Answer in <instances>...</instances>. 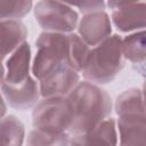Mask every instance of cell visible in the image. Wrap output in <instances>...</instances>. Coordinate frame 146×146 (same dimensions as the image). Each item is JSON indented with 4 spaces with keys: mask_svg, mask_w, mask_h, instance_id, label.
I'll return each instance as SVG.
<instances>
[{
    "mask_svg": "<svg viewBox=\"0 0 146 146\" xmlns=\"http://www.w3.org/2000/svg\"><path fill=\"white\" fill-rule=\"evenodd\" d=\"M32 122L35 129L68 133L71 113L67 98L49 97L40 100L34 106Z\"/></svg>",
    "mask_w": 146,
    "mask_h": 146,
    "instance_id": "obj_6",
    "label": "cell"
},
{
    "mask_svg": "<svg viewBox=\"0 0 146 146\" xmlns=\"http://www.w3.org/2000/svg\"><path fill=\"white\" fill-rule=\"evenodd\" d=\"M1 146H22L25 130L23 123L14 115L1 120Z\"/></svg>",
    "mask_w": 146,
    "mask_h": 146,
    "instance_id": "obj_15",
    "label": "cell"
},
{
    "mask_svg": "<svg viewBox=\"0 0 146 146\" xmlns=\"http://www.w3.org/2000/svg\"><path fill=\"white\" fill-rule=\"evenodd\" d=\"M27 36L25 25L18 19H1L0 24V40H1V58L11 55L18 47H21Z\"/></svg>",
    "mask_w": 146,
    "mask_h": 146,
    "instance_id": "obj_13",
    "label": "cell"
},
{
    "mask_svg": "<svg viewBox=\"0 0 146 146\" xmlns=\"http://www.w3.org/2000/svg\"><path fill=\"white\" fill-rule=\"evenodd\" d=\"M119 146H146V105L139 89L122 92L115 103Z\"/></svg>",
    "mask_w": 146,
    "mask_h": 146,
    "instance_id": "obj_3",
    "label": "cell"
},
{
    "mask_svg": "<svg viewBox=\"0 0 146 146\" xmlns=\"http://www.w3.org/2000/svg\"><path fill=\"white\" fill-rule=\"evenodd\" d=\"M30 59H31L30 44L27 42H24L8 57L7 62L2 64L1 83L17 86L29 80L31 78L29 73Z\"/></svg>",
    "mask_w": 146,
    "mask_h": 146,
    "instance_id": "obj_10",
    "label": "cell"
},
{
    "mask_svg": "<svg viewBox=\"0 0 146 146\" xmlns=\"http://www.w3.org/2000/svg\"><path fill=\"white\" fill-rule=\"evenodd\" d=\"M79 72L66 66L55 71L41 81H39L40 94L43 98L66 97L80 83Z\"/></svg>",
    "mask_w": 146,
    "mask_h": 146,
    "instance_id": "obj_8",
    "label": "cell"
},
{
    "mask_svg": "<svg viewBox=\"0 0 146 146\" xmlns=\"http://www.w3.org/2000/svg\"><path fill=\"white\" fill-rule=\"evenodd\" d=\"M117 133L115 121L110 117L89 132L73 136L70 146H116Z\"/></svg>",
    "mask_w": 146,
    "mask_h": 146,
    "instance_id": "obj_12",
    "label": "cell"
},
{
    "mask_svg": "<svg viewBox=\"0 0 146 146\" xmlns=\"http://www.w3.org/2000/svg\"><path fill=\"white\" fill-rule=\"evenodd\" d=\"M141 94H143L144 103H145V105H146V81H145V83H144V87H143V91H141Z\"/></svg>",
    "mask_w": 146,
    "mask_h": 146,
    "instance_id": "obj_19",
    "label": "cell"
},
{
    "mask_svg": "<svg viewBox=\"0 0 146 146\" xmlns=\"http://www.w3.org/2000/svg\"><path fill=\"white\" fill-rule=\"evenodd\" d=\"M76 6L78 8H80V10L84 14H89V13H94V11H102L105 8V3L102 1H89V2H82V3H76L73 5Z\"/></svg>",
    "mask_w": 146,
    "mask_h": 146,
    "instance_id": "obj_18",
    "label": "cell"
},
{
    "mask_svg": "<svg viewBox=\"0 0 146 146\" xmlns=\"http://www.w3.org/2000/svg\"><path fill=\"white\" fill-rule=\"evenodd\" d=\"M35 47L38 50L33 59L32 73L39 81L66 66L82 72L90 51L88 44L75 33L42 32L35 41Z\"/></svg>",
    "mask_w": 146,
    "mask_h": 146,
    "instance_id": "obj_1",
    "label": "cell"
},
{
    "mask_svg": "<svg viewBox=\"0 0 146 146\" xmlns=\"http://www.w3.org/2000/svg\"><path fill=\"white\" fill-rule=\"evenodd\" d=\"M66 98L71 113L68 133L73 136L89 132L112 112L110 95L89 81L80 82Z\"/></svg>",
    "mask_w": 146,
    "mask_h": 146,
    "instance_id": "obj_2",
    "label": "cell"
},
{
    "mask_svg": "<svg viewBox=\"0 0 146 146\" xmlns=\"http://www.w3.org/2000/svg\"><path fill=\"white\" fill-rule=\"evenodd\" d=\"M78 30L79 35L88 46L96 47L110 38L111 21L104 10L84 14L79 22Z\"/></svg>",
    "mask_w": 146,
    "mask_h": 146,
    "instance_id": "obj_9",
    "label": "cell"
},
{
    "mask_svg": "<svg viewBox=\"0 0 146 146\" xmlns=\"http://www.w3.org/2000/svg\"><path fill=\"white\" fill-rule=\"evenodd\" d=\"M1 90L2 96L9 106L17 110H27L33 105H36L39 96H41L40 87L32 78L17 86L1 83Z\"/></svg>",
    "mask_w": 146,
    "mask_h": 146,
    "instance_id": "obj_11",
    "label": "cell"
},
{
    "mask_svg": "<svg viewBox=\"0 0 146 146\" xmlns=\"http://www.w3.org/2000/svg\"><path fill=\"white\" fill-rule=\"evenodd\" d=\"M113 9L112 19L117 30L129 32L146 27V1L108 2Z\"/></svg>",
    "mask_w": 146,
    "mask_h": 146,
    "instance_id": "obj_7",
    "label": "cell"
},
{
    "mask_svg": "<svg viewBox=\"0 0 146 146\" xmlns=\"http://www.w3.org/2000/svg\"><path fill=\"white\" fill-rule=\"evenodd\" d=\"M67 132H52L33 129L29 132L26 146H70Z\"/></svg>",
    "mask_w": 146,
    "mask_h": 146,
    "instance_id": "obj_16",
    "label": "cell"
},
{
    "mask_svg": "<svg viewBox=\"0 0 146 146\" xmlns=\"http://www.w3.org/2000/svg\"><path fill=\"white\" fill-rule=\"evenodd\" d=\"M123 57L132 64L146 63V31L132 33L122 39Z\"/></svg>",
    "mask_w": 146,
    "mask_h": 146,
    "instance_id": "obj_14",
    "label": "cell"
},
{
    "mask_svg": "<svg viewBox=\"0 0 146 146\" xmlns=\"http://www.w3.org/2000/svg\"><path fill=\"white\" fill-rule=\"evenodd\" d=\"M32 1H8L0 0L1 19H17L25 16L32 8Z\"/></svg>",
    "mask_w": 146,
    "mask_h": 146,
    "instance_id": "obj_17",
    "label": "cell"
},
{
    "mask_svg": "<svg viewBox=\"0 0 146 146\" xmlns=\"http://www.w3.org/2000/svg\"><path fill=\"white\" fill-rule=\"evenodd\" d=\"M122 67V39L119 35H112L90 49L82 75L89 82L105 84L113 81Z\"/></svg>",
    "mask_w": 146,
    "mask_h": 146,
    "instance_id": "obj_4",
    "label": "cell"
},
{
    "mask_svg": "<svg viewBox=\"0 0 146 146\" xmlns=\"http://www.w3.org/2000/svg\"><path fill=\"white\" fill-rule=\"evenodd\" d=\"M34 16L44 32L71 34L79 25L78 13L64 2L39 1L34 6Z\"/></svg>",
    "mask_w": 146,
    "mask_h": 146,
    "instance_id": "obj_5",
    "label": "cell"
}]
</instances>
